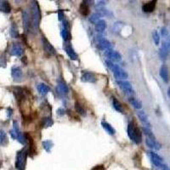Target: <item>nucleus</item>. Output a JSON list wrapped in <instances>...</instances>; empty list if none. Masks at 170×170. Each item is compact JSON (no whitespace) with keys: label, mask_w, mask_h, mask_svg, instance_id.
Here are the masks:
<instances>
[{"label":"nucleus","mask_w":170,"mask_h":170,"mask_svg":"<svg viewBox=\"0 0 170 170\" xmlns=\"http://www.w3.org/2000/svg\"><path fill=\"white\" fill-rule=\"evenodd\" d=\"M127 133L129 139L136 145L141 144L142 141V133L140 128L134 122H129L127 129Z\"/></svg>","instance_id":"nucleus-1"},{"label":"nucleus","mask_w":170,"mask_h":170,"mask_svg":"<svg viewBox=\"0 0 170 170\" xmlns=\"http://www.w3.org/2000/svg\"><path fill=\"white\" fill-rule=\"evenodd\" d=\"M41 19V13L39 10V6L36 1H33L31 3V21H32V26L34 30H37L39 26Z\"/></svg>","instance_id":"nucleus-2"},{"label":"nucleus","mask_w":170,"mask_h":170,"mask_svg":"<svg viewBox=\"0 0 170 170\" xmlns=\"http://www.w3.org/2000/svg\"><path fill=\"white\" fill-rule=\"evenodd\" d=\"M106 64L109 67V69L113 72L115 78H117L118 80H122V79L128 78V77H129L128 72L125 71L123 69H122L119 66L116 65V64H113V62H111L110 60H106Z\"/></svg>","instance_id":"nucleus-3"},{"label":"nucleus","mask_w":170,"mask_h":170,"mask_svg":"<svg viewBox=\"0 0 170 170\" xmlns=\"http://www.w3.org/2000/svg\"><path fill=\"white\" fill-rule=\"evenodd\" d=\"M28 152L26 148L20 150L16 154V160H15V168L18 170H25Z\"/></svg>","instance_id":"nucleus-4"},{"label":"nucleus","mask_w":170,"mask_h":170,"mask_svg":"<svg viewBox=\"0 0 170 170\" xmlns=\"http://www.w3.org/2000/svg\"><path fill=\"white\" fill-rule=\"evenodd\" d=\"M148 155L150 156L151 162H152L154 166L156 167V168H162L163 170H166L168 168L166 165L163 164V159L157 153H156L154 152H148Z\"/></svg>","instance_id":"nucleus-5"},{"label":"nucleus","mask_w":170,"mask_h":170,"mask_svg":"<svg viewBox=\"0 0 170 170\" xmlns=\"http://www.w3.org/2000/svg\"><path fill=\"white\" fill-rule=\"evenodd\" d=\"M169 54H170V37L168 36V37H166V38H165V40L163 42L162 47L159 48V56H160V58L163 60H165Z\"/></svg>","instance_id":"nucleus-6"},{"label":"nucleus","mask_w":170,"mask_h":170,"mask_svg":"<svg viewBox=\"0 0 170 170\" xmlns=\"http://www.w3.org/2000/svg\"><path fill=\"white\" fill-rule=\"evenodd\" d=\"M105 56L109 59L110 61L111 62H118V61H121L122 60V56L121 54L118 51H115V50H112V49H108L106 51H105L104 53Z\"/></svg>","instance_id":"nucleus-7"},{"label":"nucleus","mask_w":170,"mask_h":170,"mask_svg":"<svg viewBox=\"0 0 170 170\" xmlns=\"http://www.w3.org/2000/svg\"><path fill=\"white\" fill-rule=\"evenodd\" d=\"M117 84L118 85V87L122 89L123 92L127 95H132L133 93V89L132 85L129 82L123 81V80H118Z\"/></svg>","instance_id":"nucleus-8"},{"label":"nucleus","mask_w":170,"mask_h":170,"mask_svg":"<svg viewBox=\"0 0 170 170\" xmlns=\"http://www.w3.org/2000/svg\"><path fill=\"white\" fill-rule=\"evenodd\" d=\"M42 43H43L44 49L46 54H48V56H55L56 55V48H54V46L48 42V39H46L45 37H43L42 38Z\"/></svg>","instance_id":"nucleus-9"},{"label":"nucleus","mask_w":170,"mask_h":170,"mask_svg":"<svg viewBox=\"0 0 170 170\" xmlns=\"http://www.w3.org/2000/svg\"><path fill=\"white\" fill-rule=\"evenodd\" d=\"M81 80L84 83H95L96 82L97 78L95 75L92 72H88L85 71L83 72L81 76Z\"/></svg>","instance_id":"nucleus-10"},{"label":"nucleus","mask_w":170,"mask_h":170,"mask_svg":"<svg viewBox=\"0 0 170 170\" xmlns=\"http://www.w3.org/2000/svg\"><path fill=\"white\" fill-rule=\"evenodd\" d=\"M56 91L58 93V95H61V96H65L69 92V89L64 82L60 81L58 82V84L56 86Z\"/></svg>","instance_id":"nucleus-11"},{"label":"nucleus","mask_w":170,"mask_h":170,"mask_svg":"<svg viewBox=\"0 0 170 170\" xmlns=\"http://www.w3.org/2000/svg\"><path fill=\"white\" fill-rule=\"evenodd\" d=\"M22 21H23V27L26 32H28V30L32 26V21H31V17L29 14L26 11L22 12Z\"/></svg>","instance_id":"nucleus-12"},{"label":"nucleus","mask_w":170,"mask_h":170,"mask_svg":"<svg viewBox=\"0 0 170 170\" xmlns=\"http://www.w3.org/2000/svg\"><path fill=\"white\" fill-rule=\"evenodd\" d=\"M23 53H24V49L19 44H14L12 45L11 50H10V55L11 56L20 57V56H22Z\"/></svg>","instance_id":"nucleus-13"},{"label":"nucleus","mask_w":170,"mask_h":170,"mask_svg":"<svg viewBox=\"0 0 170 170\" xmlns=\"http://www.w3.org/2000/svg\"><path fill=\"white\" fill-rule=\"evenodd\" d=\"M137 116L139 119L141 120L142 123L144 124L146 128H151V122L149 121V118H148L147 115L145 114V112L144 111H139L137 112Z\"/></svg>","instance_id":"nucleus-14"},{"label":"nucleus","mask_w":170,"mask_h":170,"mask_svg":"<svg viewBox=\"0 0 170 170\" xmlns=\"http://www.w3.org/2000/svg\"><path fill=\"white\" fill-rule=\"evenodd\" d=\"M11 75L12 78H14L15 81H18L21 80L22 78V70L21 69V67H13L11 69Z\"/></svg>","instance_id":"nucleus-15"},{"label":"nucleus","mask_w":170,"mask_h":170,"mask_svg":"<svg viewBox=\"0 0 170 170\" xmlns=\"http://www.w3.org/2000/svg\"><path fill=\"white\" fill-rule=\"evenodd\" d=\"M97 47H98V48L100 49V50L106 51L108 49H111V43H110L107 39H106V38H101V39L98 42Z\"/></svg>","instance_id":"nucleus-16"},{"label":"nucleus","mask_w":170,"mask_h":170,"mask_svg":"<svg viewBox=\"0 0 170 170\" xmlns=\"http://www.w3.org/2000/svg\"><path fill=\"white\" fill-rule=\"evenodd\" d=\"M159 75L161 78L163 79L165 83H168L169 78H168V69L165 64L162 65V67H160V71H159Z\"/></svg>","instance_id":"nucleus-17"},{"label":"nucleus","mask_w":170,"mask_h":170,"mask_svg":"<svg viewBox=\"0 0 170 170\" xmlns=\"http://www.w3.org/2000/svg\"><path fill=\"white\" fill-rule=\"evenodd\" d=\"M145 144L148 147L151 148L152 150H155V151H158L161 149V145L158 142L156 141V140H152V139H149L146 138L145 140Z\"/></svg>","instance_id":"nucleus-18"},{"label":"nucleus","mask_w":170,"mask_h":170,"mask_svg":"<svg viewBox=\"0 0 170 170\" xmlns=\"http://www.w3.org/2000/svg\"><path fill=\"white\" fill-rule=\"evenodd\" d=\"M65 50H66L67 56H69V58H70L71 60H78V54L75 52L74 48H72L70 44L67 45V46L65 47Z\"/></svg>","instance_id":"nucleus-19"},{"label":"nucleus","mask_w":170,"mask_h":170,"mask_svg":"<svg viewBox=\"0 0 170 170\" xmlns=\"http://www.w3.org/2000/svg\"><path fill=\"white\" fill-rule=\"evenodd\" d=\"M156 1H151V2H148L146 4H145L142 6V10L145 13H150L152 12L156 8Z\"/></svg>","instance_id":"nucleus-20"},{"label":"nucleus","mask_w":170,"mask_h":170,"mask_svg":"<svg viewBox=\"0 0 170 170\" xmlns=\"http://www.w3.org/2000/svg\"><path fill=\"white\" fill-rule=\"evenodd\" d=\"M0 11L9 14L11 11V6L8 1H0Z\"/></svg>","instance_id":"nucleus-21"},{"label":"nucleus","mask_w":170,"mask_h":170,"mask_svg":"<svg viewBox=\"0 0 170 170\" xmlns=\"http://www.w3.org/2000/svg\"><path fill=\"white\" fill-rule=\"evenodd\" d=\"M79 12L83 16H87L89 15V12H90V10H89V4H87L86 2H83L81 4H80V7H79Z\"/></svg>","instance_id":"nucleus-22"},{"label":"nucleus","mask_w":170,"mask_h":170,"mask_svg":"<svg viewBox=\"0 0 170 170\" xmlns=\"http://www.w3.org/2000/svg\"><path fill=\"white\" fill-rule=\"evenodd\" d=\"M61 35H62L63 39L65 41H67L70 37V33H69V28H68V24L67 21H64L63 27L61 29Z\"/></svg>","instance_id":"nucleus-23"},{"label":"nucleus","mask_w":170,"mask_h":170,"mask_svg":"<svg viewBox=\"0 0 170 170\" xmlns=\"http://www.w3.org/2000/svg\"><path fill=\"white\" fill-rule=\"evenodd\" d=\"M101 126L103 127L105 131H106V133H109V134H111V135H113V134H115V133H116L114 128H113L110 123H108L107 122L102 121V122H101Z\"/></svg>","instance_id":"nucleus-24"},{"label":"nucleus","mask_w":170,"mask_h":170,"mask_svg":"<svg viewBox=\"0 0 170 170\" xmlns=\"http://www.w3.org/2000/svg\"><path fill=\"white\" fill-rule=\"evenodd\" d=\"M54 123V121L53 119L50 117H46V118H44L41 121V126L42 128H44V129H47V128H49L51 127Z\"/></svg>","instance_id":"nucleus-25"},{"label":"nucleus","mask_w":170,"mask_h":170,"mask_svg":"<svg viewBox=\"0 0 170 170\" xmlns=\"http://www.w3.org/2000/svg\"><path fill=\"white\" fill-rule=\"evenodd\" d=\"M106 23L104 20H100L98 21L96 23H95V30L98 33H102L106 30Z\"/></svg>","instance_id":"nucleus-26"},{"label":"nucleus","mask_w":170,"mask_h":170,"mask_svg":"<svg viewBox=\"0 0 170 170\" xmlns=\"http://www.w3.org/2000/svg\"><path fill=\"white\" fill-rule=\"evenodd\" d=\"M37 90L40 95H45L49 92V87L48 85L45 84V83H39L37 85Z\"/></svg>","instance_id":"nucleus-27"},{"label":"nucleus","mask_w":170,"mask_h":170,"mask_svg":"<svg viewBox=\"0 0 170 170\" xmlns=\"http://www.w3.org/2000/svg\"><path fill=\"white\" fill-rule=\"evenodd\" d=\"M8 143H9V140H8L7 134L4 130L0 129V145L3 146H5V145H7Z\"/></svg>","instance_id":"nucleus-28"},{"label":"nucleus","mask_w":170,"mask_h":170,"mask_svg":"<svg viewBox=\"0 0 170 170\" xmlns=\"http://www.w3.org/2000/svg\"><path fill=\"white\" fill-rule=\"evenodd\" d=\"M129 103L131 104V106L134 107L135 109H138V110H140L142 108V104H141V101H139V100L135 99V98H133V97H130L129 99Z\"/></svg>","instance_id":"nucleus-29"},{"label":"nucleus","mask_w":170,"mask_h":170,"mask_svg":"<svg viewBox=\"0 0 170 170\" xmlns=\"http://www.w3.org/2000/svg\"><path fill=\"white\" fill-rule=\"evenodd\" d=\"M75 110H76V111L78 112V114L81 115L83 117L86 116V110L79 102H75Z\"/></svg>","instance_id":"nucleus-30"},{"label":"nucleus","mask_w":170,"mask_h":170,"mask_svg":"<svg viewBox=\"0 0 170 170\" xmlns=\"http://www.w3.org/2000/svg\"><path fill=\"white\" fill-rule=\"evenodd\" d=\"M112 106H113V107L116 111H119V112H122V105L115 97H112Z\"/></svg>","instance_id":"nucleus-31"},{"label":"nucleus","mask_w":170,"mask_h":170,"mask_svg":"<svg viewBox=\"0 0 170 170\" xmlns=\"http://www.w3.org/2000/svg\"><path fill=\"white\" fill-rule=\"evenodd\" d=\"M10 36L12 37H14V38H17L19 37V31L18 28H17V26L15 25V23H13L12 24L11 27H10Z\"/></svg>","instance_id":"nucleus-32"},{"label":"nucleus","mask_w":170,"mask_h":170,"mask_svg":"<svg viewBox=\"0 0 170 170\" xmlns=\"http://www.w3.org/2000/svg\"><path fill=\"white\" fill-rule=\"evenodd\" d=\"M143 132L145 133V134L147 136V138L149 139H152V140H156V137L155 135L153 134L152 133V131L150 129V128H146V127H143Z\"/></svg>","instance_id":"nucleus-33"},{"label":"nucleus","mask_w":170,"mask_h":170,"mask_svg":"<svg viewBox=\"0 0 170 170\" xmlns=\"http://www.w3.org/2000/svg\"><path fill=\"white\" fill-rule=\"evenodd\" d=\"M43 146H44V149L46 152H50V150L53 147V143H52L51 141H43Z\"/></svg>","instance_id":"nucleus-34"},{"label":"nucleus","mask_w":170,"mask_h":170,"mask_svg":"<svg viewBox=\"0 0 170 170\" xmlns=\"http://www.w3.org/2000/svg\"><path fill=\"white\" fill-rule=\"evenodd\" d=\"M101 16H102V15H100L99 12H96V13H95V14H93V15H91V17L89 18V21H90V22L96 23L98 21H100V18Z\"/></svg>","instance_id":"nucleus-35"},{"label":"nucleus","mask_w":170,"mask_h":170,"mask_svg":"<svg viewBox=\"0 0 170 170\" xmlns=\"http://www.w3.org/2000/svg\"><path fill=\"white\" fill-rule=\"evenodd\" d=\"M152 38H153V41H154L155 44L159 45V44H160V35H159L157 31L155 30V31L152 32Z\"/></svg>","instance_id":"nucleus-36"},{"label":"nucleus","mask_w":170,"mask_h":170,"mask_svg":"<svg viewBox=\"0 0 170 170\" xmlns=\"http://www.w3.org/2000/svg\"><path fill=\"white\" fill-rule=\"evenodd\" d=\"M161 35L163 37H165V38L168 37L169 33H168V31L166 27H162V29H161Z\"/></svg>","instance_id":"nucleus-37"},{"label":"nucleus","mask_w":170,"mask_h":170,"mask_svg":"<svg viewBox=\"0 0 170 170\" xmlns=\"http://www.w3.org/2000/svg\"><path fill=\"white\" fill-rule=\"evenodd\" d=\"M57 114L59 115V116H63V115L66 114V111L63 108H59L57 110Z\"/></svg>","instance_id":"nucleus-38"},{"label":"nucleus","mask_w":170,"mask_h":170,"mask_svg":"<svg viewBox=\"0 0 170 170\" xmlns=\"http://www.w3.org/2000/svg\"><path fill=\"white\" fill-rule=\"evenodd\" d=\"M63 17H64V13H63L62 10H59L58 11V19H59V21H62Z\"/></svg>","instance_id":"nucleus-39"},{"label":"nucleus","mask_w":170,"mask_h":170,"mask_svg":"<svg viewBox=\"0 0 170 170\" xmlns=\"http://www.w3.org/2000/svg\"><path fill=\"white\" fill-rule=\"evenodd\" d=\"M10 135H11V137L13 138V139H15V140H16V134H15V131L13 129H11L10 131Z\"/></svg>","instance_id":"nucleus-40"},{"label":"nucleus","mask_w":170,"mask_h":170,"mask_svg":"<svg viewBox=\"0 0 170 170\" xmlns=\"http://www.w3.org/2000/svg\"><path fill=\"white\" fill-rule=\"evenodd\" d=\"M168 95L170 99V87H168Z\"/></svg>","instance_id":"nucleus-41"},{"label":"nucleus","mask_w":170,"mask_h":170,"mask_svg":"<svg viewBox=\"0 0 170 170\" xmlns=\"http://www.w3.org/2000/svg\"><path fill=\"white\" fill-rule=\"evenodd\" d=\"M166 170H170V169H168V168H167V169Z\"/></svg>","instance_id":"nucleus-42"}]
</instances>
